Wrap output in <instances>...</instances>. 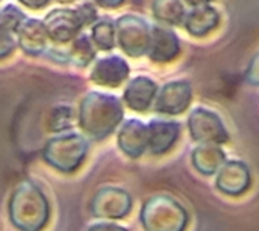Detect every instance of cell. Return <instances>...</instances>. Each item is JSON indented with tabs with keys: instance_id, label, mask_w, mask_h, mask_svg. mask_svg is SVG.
<instances>
[{
	"instance_id": "1",
	"label": "cell",
	"mask_w": 259,
	"mask_h": 231,
	"mask_svg": "<svg viewBox=\"0 0 259 231\" xmlns=\"http://www.w3.org/2000/svg\"><path fill=\"white\" fill-rule=\"evenodd\" d=\"M127 76V65L118 57H108L97 64L93 79L100 85H118Z\"/></svg>"
},
{
	"instance_id": "2",
	"label": "cell",
	"mask_w": 259,
	"mask_h": 231,
	"mask_svg": "<svg viewBox=\"0 0 259 231\" xmlns=\"http://www.w3.org/2000/svg\"><path fill=\"white\" fill-rule=\"evenodd\" d=\"M49 30L52 38L58 39V41H67L68 38H71L76 30H79V20L76 17V14L73 12H55L49 15Z\"/></svg>"
},
{
	"instance_id": "3",
	"label": "cell",
	"mask_w": 259,
	"mask_h": 231,
	"mask_svg": "<svg viewBox=\"0 0 259 231\" xmlns=\"http://www.w3.org/2000/svg\"><path fill=\"white\" fill-rule=\"evenodd\" d=\"M149 147L153 153L165 151L178 136V124L153 123L149 127Z\"/></svg>"
},
{
	"instance_id": "4",
	"label": "cell",
	"mask_w": 259,
	"mask_h": 231,
	"mask_svg": "<svg viewBox=\"0 0 259 231\" xmlns=\"http://www.w3.org/2000/svg\"><path fill=\"white\" fill-rule=\"evenodd\" d=\"M153 92H155V85L152 82L137 79L135 82H132L127 92H124V97L127 98L131 107L137 110H144L149 106Z\"/></svg>"
},
{
	"instance_id": "5",
	"label": "cell",
	"mask_w": 259,
	"mask_h": 231,
	"mask_svg": "<svg viewBox=\"0 0 259 231\" xmlns=\"http://www.w3.org/2000/svg\"><path fill=\"white\" fill-rule=\"evenodd\" d=\"M188 100H190L188 86L185 89V85H184V88L179 89L178 85H175L173 92H171L170 86H167L165 91H164V95H161L158 109L164 110V112H168V113H176V112L182 110L188 104Z\"/></svg>"
},
{
	"instance_id": "6",
	"label": "cell",
	"mask_w": 259,
	"mask_h": 231,
	"mask_svg": "<svg viewBox=\"0 0 259 231\" xmlns=\"http://www.w3.org/2000/svg\"><path fill=\"white\" fill-rule=\"evenodd\" d=\"M217 23V14L209 9H200L194 14H191V20H190V30L196 35H202L205 32H208L214 24Z\"/></svg>"
},
{
	"instance_id": "7",
	"label": "cell",
	"mask_w": 259,
	"mask_h": 231,
	"mask_svg": "<svg viewBox=\"0 0 259 231\" xmlns=\"http://www.w3.org/2000/svg\"><path fill=\"white\" fill-rule=\"evenodd\" d=\"M161 36H162L164 42H159L158 39H155V47H153V50L150 53H152V56L155 59L165 61V59H170V57H173L176 54L178 42H176V36H173L170 32H162L161 30Z\"/></svg>"
},
{
	"instance_id": "8",
	"label": "cell",
	"mask_w": 259,
	"mask_h": 231,
	"mask_svg": "<svg viewBox=\"0 0 259 231\" xmlns=\"http://www.w3.org/2000/svg\"><path fill=\"white\" fill-rule=\"evenodd\" d=\"M94 38L97 39V44L102 47V48H109L112 47V27L108 21H103L100 24L96 26V30H94Z\"/></svg>"
},
{
	"instance_id": "9",
	"label": "cell",
	"mask_w": 259,
	"mask_h": 231,
	"mask_svg": "<svg viewBox=\"0 0 259 231\" xmlns=\"http://www.w3.org/2000/svg\"><path fill=\"white\" fill-rule=\"evenodd\" d=\"M2 15L6 17V20H0V27L2 29H15V26L18 24V21L23 17V14L18 9L12 8V6H8L6 9H3L0 12V17Z\"/></svg>"
},
{
	"instance_id": "10",
	"label": "cell",
	"mask_w": 259,
	"mask_h": 231,
	"mask_svg": "<svg viewBox=\"0 0 259 231\" xmlns=\"http://www.w3.org/2000/svg\"><path fill=\"white\" fill-rule=\"evenodd\" d=\"M90 231H127L118 225H114V224H99V225H94L91 227Z\"/></svg>"
},
{
	"instance_id": "11",
	"label": "cell",
	"mask_w": 259,
	"mask_h": 231,
	"mask_svg": "<svg viewBox=\"0 0 259 231\" xmlns=\"http://www.w3.org/2000/svg\"><path fill=\"white\" fill-rule=\"evenodd\" d=\"M23 3H26L30 8H41L47 3V0H21Z\"/></svg>"
},
{
	"instance_id": "12",
	"label": "cell",
	"mask_w": 259,
	"mask_h": 231,
	"mask_svg": "<svg viewBox=\"0 0 259 231\" xmlns=\"http://www.w3.org/2000/svg\"><path fill=\"white\" fill-rule=\"evenodd\" d=\"M99 3H102L103 6H118V3L121 0H97Z\"/></svg>"
}]
</instances>
